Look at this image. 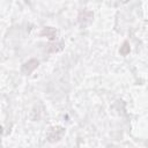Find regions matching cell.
Segmentation results:
<instances>
[{"label":"cell","mask_w":148,"mask_h":148,"mask_svg":"<svg viewBox=\"0 0 148 148\" xmlns=\"http://www.w3.org/2000/svg\"><path fill=\"white\" fill-rule=\"evenodd\" d=\"M64 135H65V128L59 125L50 127L46 132V139L49 142H52V143L60 141Z\"/></svg>","instance_id":"cell-1"},{"label":"cell","mask_w":148,"mask_h":148,"mask_svg":"<svg viewBox=\"0 0 148 148\" xmlns=\"http://www.w3.org/2000/svg\"><path fill=\"white\" fill-rule=\"evenodd\" d=\"M37 67H38V60H36V59H30V60H28V61L22 66V72H23L24 74H30V73L34 72Z\"/></svg>","instance_id":"cell-2"},{"label":"cell","mask_w":148,"mask_h":148,"mask_svg":"<svg viewBox=\"0 0 148 148\" xmlns=\"http://www.w3.org/2000/svg\"><path fill=\"white\" fill-rule=\"evenodd\" d=\"M92 21V13L91 12H87L83 10L80 16H79V23L81 24V27H86L87 24H89Z\"/></svg>","instance_id":"cell-3"},{"label":"cell","mask_w":148,"mask_h":148,"mask_svg":"<svg viewBox=\"0 0 148 148\" xmlns=\"http://www.w3.org/2000/svg\"><path fill=\"white\" fill-rule=\"evenodd\" d=\"M42 36H46L49 39L51 40H54L57 38V30L53 29V28H44L40 32Z\"/></svg>","instance_id":"cell-4"},{"label":"cell","mask_w":148,"mask_h":148,"mask_svg":"<svg viewBox=\"0 0 148 148\" xmlns=\"http://www.w3.org/2000/svg\"><path fill=\"white\" fill-rule=\"evenodd\" d=\"M130 51H131V47H130L128 42H124V43H123V45L120 46L119 53H120L121 56H127V54L130 53Z\"/></svg>","instance_id":"cell-5"}]
</instances>
